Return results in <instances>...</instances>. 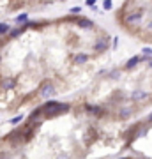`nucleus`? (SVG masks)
<instances>
[{"mask_svg": "<svg viewBox=\"0 0 152 159\" xmlns=\"http://www.w3.org/2000/svg\"><path fill=\"white\" fill-rule=\"evenodd\" d=\"M149 120H152V113H150V117H149Z\"/></svg>", "mask_w": 152, "mask_h": 159, "instance_id": "12", "label": "nucleus"}, {"mask_svg": "<svg viewBox=\"0 0 152 159\" xmlns=\"http://www.w3.org/2000/svg\"><path fill=\"white\" fill-rule=\"evenodd\" d=\"M16 23H28V16H27V12H23V14L16 16Z\"/></svg>", "mask_w": 152, "mask_h": 159, "instance_id": "8", "label": "nucleus"}, {"mask_svg": "<svg viewBox=\"0 0 152 159\" xmlns=\"http://www.w3.org/2000/svg\"><path fill=\"white\" fill-rule=\"evenodd\" d=\"M21 119H23L21 115H20V117H14V119L11 120V124H18V122H20V120H21Z\"/></svg>", "mask_w": 152, "mask_h": 159, "instance_id": "10", "label": "nucleus"}, {"mask_svg": "<svg viewBox=\"0 0 152 159\" xmlns=\"http://www.w3.org/2000/svg\"><path fill=\"white\" fill-rule=\"evenodd\" d=\"M85 60H87L85 55H78V57H74V62H76V64H81V62H85Z\"/></svg>", "mask_w": 152, "mask_h": 159, "instance_id": "9", "label": "nucleus"}, {"mask_svg": "<svg viewBox=\"0 0 152 159\" xmlns=\"http://www.w3.org/2000/svg\"><path fill=\"white\" fill-rule=\"evenodd\" d=\"M108 46H110V41H108V39L97 41L96 44H94V51H97V53H103V51L108 50Z\"/></svg>", "mask_w": 152, "mask_h": 159, "instance_id": "3", "label": "nucleus"}, {"mask_svg": "<svg viewBox=\"0 0 152 159\" xmlns=\"http://www.w3.org/2000/svg\"><path fill=\"white\" fill-rule=\"evenodd\" d=\"M55 94V85L53 83H50V81H46V83H43L39 89V96L44 97V99H48V97H51Z\"/></svg>", "mask_w": 152, "mask_h": 159, "instance_id": "1", "label": "nucleus"}, {"mask_svg": "<svg viewBox=\"0 0 152 159\" xmlns=\"http://www.w3.org/2000/svg\"><path fill=\"white\" fill-rule=\"evenodd\" d=\"M124 25H135V23H140L141 21V14L138 11H135V12H127L124 16Z\"/></svg>", "mask_w": 152, "mask_h": 159, "instance_id": "2", "label": "nucleus"}, {"mask_svg": "<svg viewBox=\"0 0 152 159\" xmlns=\"http://www.w3.org/2000/svg\"><path fill=\"white\" fill-rule=\"evenodd\" d=\"M140 60H141V57H140V55H136V57H133L131 60H127V62H126V69H127V71H131V69H133V67L136 66V64H140Z\"/></svg>", "mask_w": 152, "mask_h": 159, "instance_id": "4", "label": "nucleus"}, {"mask_svg": "<svg viewBox=\"0 0 152 159\" xmlns=\"http://www.w3.org/2000/svg\"><path fill=\"white\" fill-rule=\"evenodd\" d=\"M11 32V27L7 25V23H0V35H6Z\"/></svg>", "mask_w": 152, "mask_h": 159, "instance_id": "7", "label": "nucleus"}, {"mask_svg": "<svg viewBox=\"0 0 152 159\" xmlns=\"http://www.w3.org/2000/svg\"><path fill=\"white\" fill-rule=\"evenodd\" d=\"M57 159H67V156H58Z\"/></svg>", "mask_w": 152, "mask_h": 159, "instance_id": "11", "label": "nucleus"}, {"mask_svg": "<svg viewBox=\"0 0 152 159\" xmlns=\"http://www.w3.org/2000/svg\"><path fill=\"white\" fill-rule=\"evenodd\" d=\"M23 30H25V25H23V27H16V29H11V32H9V37H11V39H14V37H18V35L21 34Z\"/></svg>", "mask_w": 152, "mask_h": 159, "instance_id": "5", "label": "nucleus"}, {"mask_svg": "<svg viewBox=\"0 0 152 159\" xmlns=\"http://www.w3.org/2000/svg\"><path fill=\"white\" fill-rule=\"evenodd\" d=\"M14 85H16V83H14V80H11V78H7V80L2 81V89H4V90H9V89H12Z\"/></svg>", "mask_w": 152, "mask_h": 159, "instance_id": "6", "label": "nucleus"}]
</instances>
